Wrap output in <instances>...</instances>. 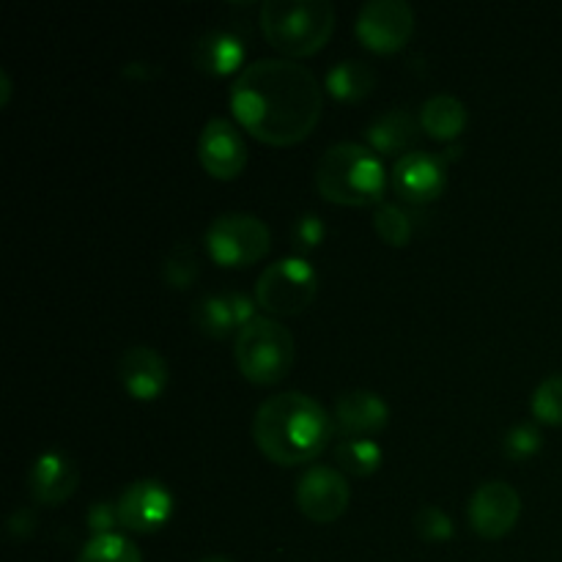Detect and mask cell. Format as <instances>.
I'll return each mask as SVG.
<instances>
[{
	"instance_id": "f546056e",
	"label": "cell",
	"mask_w": 562,
	"mask_h": 562,
	"mask_svg": "<svg viewBox=\"0 0 562 562\" xmlns=\"http://www.w3.org/2000/svg\"><path fill=\"white\" fill-rule=\"evenodd\" d=\"M86 525L93 536H110V532H115V527H121L119 505L99 499L86 510Z\"/></svg>"
},
{
	"instance_id": "ba28073f",
	"label": "cell",
	"mask_w": 562,
	"mask_h": 562,
	"mask_svg": "<svg viewBox=\"0 0 562 562\" xmlns=\"http://www.w3.org/2000/svg\"><path fill=\"white\" fill-rule=\"evenodd\" d=\"M355 33L373 53H395L415 33V9L406 0H368L357 14Z\"/></svg>"
},
{
	"instance_id": "277c9868",
	"label": "cell",
	"mask_w": 562,
	"mask_h": 562,
	"mask_svg": "<svg viewBox=\"0 0 562 562\" xmlns=\"http://www.w3.org/2000/svg\"><path fill=\"white\" fill-rule=\"evenodd\" d=\"M267 42L291 58L318 53L335 31V9L327 0H267L261 5Z\"/></svg>"
},
{
	"instance_id": "603a6c76",
	"label": "cell",
	"mask_w": 562,
	"mask_h": 562,
	"mask_svg": "<svg viewBox=\"0 0 562 562\" xmlns=\"http://www.w3.org/2000/svg\"><path fill=\"white\" fill-rule=\"evenodd\" d=\"M201 278V258L198 250L190 241H179V245L170 247V252L162 261V280L176 291H187L190 285H195V280Z\"/></svg>"
},
{
	"instance_id": "8992f818",
	"label": "cell",
	"mask_w": 562,
	"mask_h": 562,
	"mask_svg": "<svg viewBox=\"0 0 562 562\" xmlns=\"http://www.w3.org/2000/svg\"><path fill=\"white\" fill-rule=\"evenodd\" d=\"M318 294V274L305 258L289 256L269 263L256 283V302L272 316H296Z\"/></svg>"
},
{
	"instance_id": "7c38bea8",
	"label": "cell",
	"mask_w": 562,
	"mask_h": 562,
	"mask_svg": "<svg viewBox=\"0 0 562 562\" xmlns=\"http://www.w3.org/2000/svg\"><path fill=\"white\" fill-rule=\"evenodd\" d=\"M198 159L214 179H236L247 165V143L228 119L214 115L198 137Z\"/></svg>"
},
{
	"instance_id": "484cf974",
	"label": "cell",
	"mask_w": 562,
	"mask_h": 562,
	"mask_svg": "<svg viewBox=\"0 0 562 562\" xmlns=\"http://www.w3.org/2000/svg\"><path fill=\"white\" fill-rule=\"evenodd\" d=\"M532 417L547 426H562V373H552L536 387L530 401Z\"/></svg>"
},
{
	"instance_id": "83f0119b",
	"label": "cell",
	"mask_w": 562,
	"mask_h": 562,
	"mask_svg": "<svg viewBox=\"0 0 562 562\" xmlns=\"http://www.w3.org/2000/svg\"><path fill=\"white\" fill-rule=\"evenodd\" d=\"M415 532L423 541L442 543L453 538V519L437 505H423L415 514Z\"/></svg>"
},
{
	"instance_id": "d6a6232c",
	"label": "cell",
	"mask_w": 562,
	"mask_h": 562,
	"mask_svg": "<svg viewBox=\"0 0 562 562\" xmlns=\"http://www.w3.org/2000/svg\"><path fill=\"white\" fill-rule=\"evenodd\" d=\"M159 69L154 64H143V60H135V64L124 66V77H132V80H151L157 77Z\"/></svg>"
},
{
	"instance_id": "30bf717a",
	"label": "cell",
	"mask_w": 562,
	"mask_h": 562,
	"mask_svg": "<svg viewBox=\"0 0 562 562\" xmlns=\"http://www.w3.org/2000/svg\"><path fill=\"white\" fill-rule=\"evenodd\" d=\"M119 521L130 532H157L173 519V492L157 477H140L130 483L119 497Z\"/></svg>"
},
{
	"instance_id": "7402d4cb",
	"label": "cell",
	"mask_w": 562,
	"mask_h": 562,
	"mask_svg": "<svg viewBox=\"0 0 562 562\" xmlns=\"http://www.w3.org/2000/svg\"><path fill=\"white\" fill-rule=\"evenodd\" d=\"M192 324L201 329L206 338H228L236 327L234 311L225 294H206L192 305Z\"/></svg>"
},
{
	"instance_id": "2e32d148",
	"label": "cell",
	"mask_w": 562,
	"mask_h": 562,
	"mask_svg": "<svg viewBox=\"0 0 562 562\" xmlns=\"http://www.w3.org/2000/svg\"><path fill=\"white\" fill-rule=\"evenodd\" d=\"M119 379L137 401H157L168 387V362L151 346H130L119 357Z\"/></svg>"
},
{
	"instance_id": "5b68a950",
	"label": "cell",
	"mask_w": 562,
	"mask_h": 562,
	"mask_svg": "<svg viewBox=\"0 0 562 562\" xmlns=\"http://www.w3.org/2000/svg\"><path fill=\"white\" fill-rule=\"evenodd\" d=\"M294 335L278 318L258 316L236 333V366L252 384L283 382L294 366Z\"/></svg>"
},
{
	"instance_id": "cb8c5ba5",
	"label": "cell",
	"mask_w": 562,
	"mask_h": 562,
	"mask_svg": "<svg viewBox=\"0 0 562 562\" xmlns=\"http://www.w3.org/2000/svg\"><path fill=\"white\" fill-rule=\"evenodd\" d=\"M77 562H143V554L130 536L110 532V536H93L82 547Z\"/></svg>"
},
{
	"instance_id": "4dcf8cb0",
	"label": "cell",
	"mask_w": 562,
	"mask_h": 562,
	"mask_svg": "<svg viewBox=\"0 0 562 562\" xmlns=\"http://www.w3.org/2000/svg\"><path fill=\"white\" fill-rule=\"evenodd\" d=\"M225 296H228L231 302V311H234V318H236V327H247V324L252 322L256 316V307L258 302L252 300V296L241 294V291H225Z\"/></svg>"
},
{
	"instance_id": "d6986e66",
	"label": "cell",
	"mask_w": 562,
	"mask_h": 562,
	"mask_svg": "<svg viewBox=\"0 0 562 562\" xmlns=\"http://www.w3.org/2000/svg\"><path fill=\"white\" fill-rule=\"evenodd\" d=\"M420 126L434 140H456L467 126V108L453 93H434L420 108Z\"/></svg>"
},
{
	"instance_id": "6da1fadb",
	"label": "cell",
	"mask_w": 562,
	"mask_h": 562,
	"mask_svg": "<svg viewBox=\"0 0 562 562\" xmlns=\"http://www.w3.org/2000/svg\"><path fill=\"white\" fill-rule=\"evenodd\" d=\"M236 121L269 146H294L316 130L324 93L307 66L289 58H261L245 66L231 86Z\"/></svg>"
},
{
	"instance_id": "9c48e42d",
	"label": "cell",
	"mask_w": 562,
	"mask_h": 562,
	"mask_svg": "<svg viewBox=\"0 0 562 562\" xmlns=\"http://www.w3.org/2000/svg\"><path fill=\"white\" fill-rule=\"evenodd\" d=\"M351 503V486L346 475L335 467H307L305 475L296 483V505L305 519L316 525H329L340 519Z\"/></svg>"
},
{
	"instance_id": "5bb4252c",
	"label": "cell",
	"mask_w": 562,
	"mask_h": 562,
	"mask_svg": "<svg viewBox=\"0 0 562 562\" xmlns=\"http://www.w3.org/2000/svg\"><path fill=\"white\" fill-rule=\"evenodd\" d=\"M335 428L344 439H373L390 423V406L373 390H346L335 401Z\"/></svg>"
},
{
	"instance_id": "ac0fdd59",
	"label": "cell",
	"mask_w": 562,
	"mask_h": 562,
	"mask_svg": "<svg viewBox=\"0 0 562 562\" xmlns=\"http://www.w3.org/2000/svg\"><path fill=\"white\" fill-rule=\"evenodd\" d=\"M420 121H417V115H412L406 108H393L387 110V113L376 115V119L368 124V143H371L373 151L379 154H409L415 151L412 148V143L417 140V135H420Z\"/></svg>"
},
{
	"instance_id": "44dd1931",
	"label": "cell",
	"mask_w": 562,
	"mask_h": 562,
	"mask_svg": "<svg viewBox=\"0 0 562 562\" xmlns=\"http://www.w3.org/2000/svg\"><path fill=\"white\" fill-rule=\"evenodd\" d=\"M335 461L346 475L368 477L382 467L384 450L376 439H340L335 445Z\"/></svg>"
},
{
	"instance_id": "4316f807",
	"label": "cell",
	"mask_w": 562,
	"mask_h": 562,
	"mask_svg": "<svg viewBox=\"0 0 562 562\" xmlns=\"http://www.w3.org/2000/svg\"><path fill=\"white\" fill-rule=\"evenodd\" d=\"M543 448V434L536 423H516L503 437V453L510 461H527Z\"/></svg>"
},
{
	"instance_id": "836d02e7",
	"label": "cell",
	"mask_w": 562,
	"mask_h": 562,
	"mask_svg": "<svg viewBox=\"0 0 562 562\" xmlns=\"http://www.w3.org/2000/svg\"><path fill=\"white\" fill-rule=\"evenodd\" d=\"M11 99V77L9 71L0 69V104H9Z\"/></svg>"
},
{
	"instance_id": "f1b7e54d",
	"label": "cell",
	"mask_w": 562,
	"mask_h": 562,
	"mask_svg": "<svg viewBox=\"0 0 562 562\" xmlns=\"http://www.w3.org/2000/svg\"><path fill=\"white\" fill-rule=\"evenodd\" d=\"M324 236H327V225H324V220L316 212L300 214L294 225H291V247L300 252L316 250L324 241Z\"/></svg>"
},
{
	"instance_id": "8fae6325",
	"label": "cell",
	"mask_w": 562,
	"mask_h": 562,
	"mask_svg": "<svg viewBox=\"0 0 562 562\" xmlns=\"http://www.w3.org/2000/svg\"><path fill=\"white\" fill-rule=\"evenodd\" d=\"M470 527L486 541H499L516 527L521 516V497L510 483L486 481L475 488L467 505Z\"/></svg>"
},
{
	"instance_id": "4fadbf2b",
	"label": "cell",
	"mask_w": 562,
	"mask_h": 562,
	"mask_svg": "<svg viewBox=\"0 0 562 562\" xmlns=\"http://www.w3.org/2000/svg\"><path fill=\"white\" fill-rule=\"evenodd\" d=\"M445 170L448 162L431 151H409L398 157L390 181H393V192L406 203H431L445 192Z\"/></svg>"
},
{
	"instance_id": "e575fe53",
	"label": "cell",
	"mask_w": 562,
	"mask_h": 562,
	"mask_svg": "<svg viewBox=\"0 0 562 562\" xmlns=\"http://www.w3.org/2000/svg\"><path fill=\"white\" fill-rule=\"evenodd\" d=\"M201 562H234V560H228V558H223V554H212V558H203Z\"/></svg>"
},
{
	"instance_id": "3957f363",
	"label": "cell",
	"mask_w": 562,
	"mask_h": 562,
	"mask_svg": "<svg viewBox=\"0 0 562 562\" xmlns=\"http://www.w3.org/2000/svg\"><path fill=\"white\" fill-rule=\"evenodd\" d=\"M316 187L327 201L340 206H379L387 190V173L373 148L344 140L329 146L318 159Z\"/></svg>"
},
{
	"instance_id": "9a60e30c",
	"label": "cell",
	"mask_w": 562,
	"mask_h": 562,
	"mask_svg": "<svg viewBox=\"0 0 562 562\" xmlns=\"http://www.w3.org/2000/svg\"><path fill=\"white\" fill-rule=\"evenodd\" d=\"M80 486V467L60 450H44L27 472V492L38 505H60Z\"/></svg>"
},
{
	"instance_id": "1f68e13d",
	"label": "cell",
	"mask_w": 562,
	"mask_h": 562,
	"mask_svg": "<svg viewBox=\"0 0 562 562\" xmlns=\"http://www.w3.org/2000/svg\"><path fill=\"white\" fill-rule=\"evenodd\" d=\"M36 530V510L33 508H16L5 521V532L11 538H31Z\"/></svg>"
},
{
	"instance_id": "e0dca14e",
	"label": "cell",
	"mask_w": 562,
	"mask_h": 562,
	"mask_svg": "<svg viewBox=\"0 0 562 562\" xmlns=\"http://www.w3.org/2000/svg\"><path fill=\"white\" fill-rule=\"evenodd\" d=\"M192 64L214 77L234 75L245 64V44L236 33L225 31V27H212L192 44Z\"/></svg>"
},
{
	"instance_id": "ffe728a7",
	"label": "cell",
	"mask_w": 562,
	"mask_h": 562,
	"mask_svg": "<svg viewBox=\"0 0 562 562\" xmlns=\"http://www.w3.org/2000/svg\"><path fill=\"white\" fill-rule=\"evenodd\" d=\"M324 88H327L329 97H335L338 102H362V99L371 97L373 88H376V71H373L366 60H338V64L327 71V77H324Z\"/></svg>"
},
{
	"instance_id": "52a82bcc",
	"label": "cell",
	"mask_w": 562,
	"mask_h": 562,
	"mask_svg": "<svg viewBox=\"0 0 562 562\" xmlns=\"http://www.w3.org/2000/svg\"><path fill=\"white\" fill-rule=\"evenodd\" d=\"M269 225L247 212H225L206 231V250L220 267H250L269 252Z\"/></svg>"
},
{
	"instance_id": "d4e9b609",
	"label": "cell",
	"mask_w": 562,
	"mask_h": 562,
	"mask_svg": "<svg viewBox=\"0 0 562 562\" xmlns=\"http://www.w3.org/2000/svg\"><path fill=\"white\" fill-rule=\"evenodd\" d=\"M373 231L390 247H404L412 239V217L395 203H379L373 212Z\"/></svg>"
},
{
	"instance_id": "7a4b0ae2",
	"label": "cell",
	"mask_w": 562,
	"mask_h": 562,
	"mask_svg": "<svg viewBox=\"0 0 562 562\" xmlns=\"http://www.w3.org/2000/svg\"><path fill=\"white\" fill-rule=\"evenodd\" d=\"M335 420L305 393H278L263 401L252 420V439L269 461L280 467L307 464L329 448Z\"/></svg>"
}]
</instances>
